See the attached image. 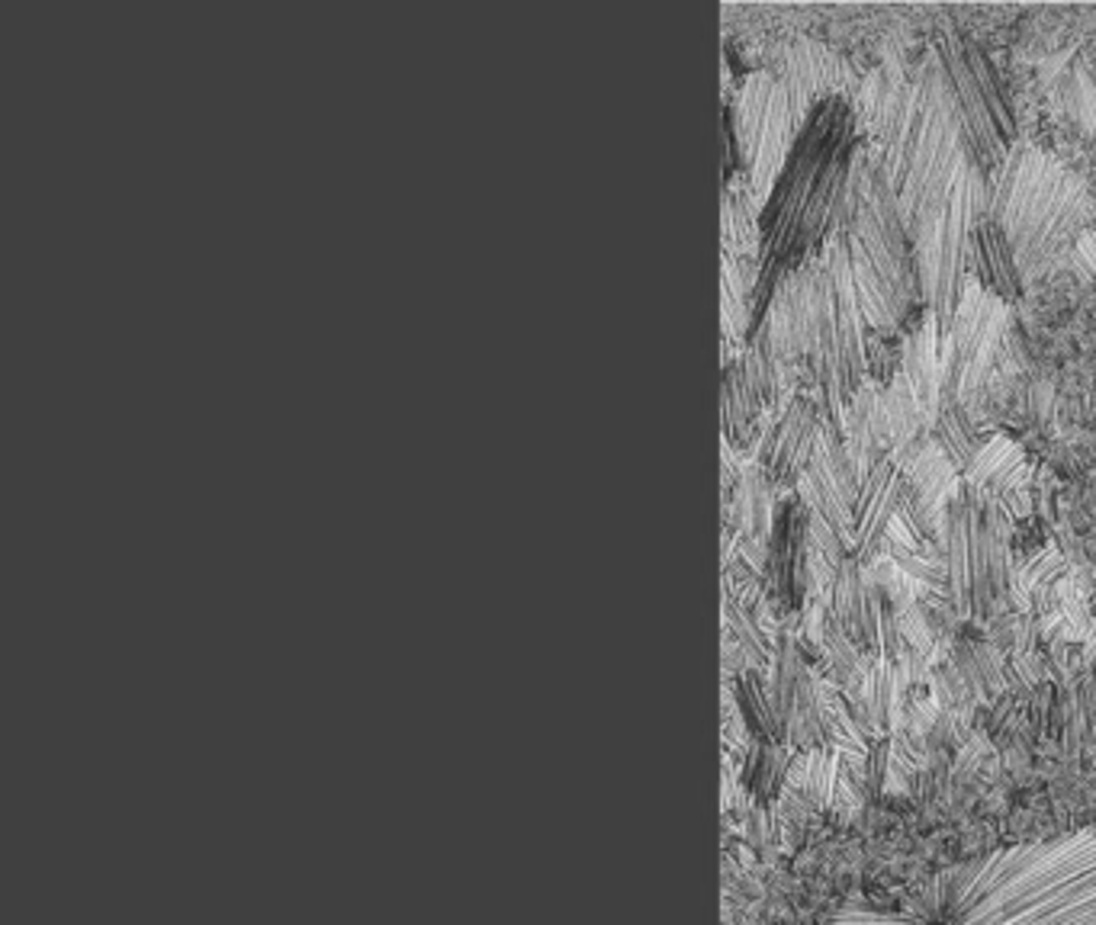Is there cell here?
Segmentation results:
<instances>
[{
  "mask_svg": "<svg viewBox=\"0 0 1096 925\" xmlns=\"http://www.w3.org/2000/svg\"><path fill=\"white\" fill-rule=\"evenodd\" d=\"M830 925H1096V829L952 861L898 906L846 900Z\"/></svg>",
  "mask_w": 1096,
  "mask_h": 925,
  "instance_id": "1",
  "label": "cell"
},
{
  "mask_svg": "<svg viewBox=\"0 0 1096 925\" xmlns=\"http://www.w3.org/2000/svg\"><path fill=\"white\" fill-rule=\"evenodd\" d=\"M871 151L898 193L910 241H916L920 232L943 213L952 186L968 164L961 119L939 52H930L916 75L907 77L901 104Z\"/></svg>",
  "mask_w": 1096,
  "mask_h": 925,
  "instance_id": "2",
  "label": "cell"
},
{
  "mask_svg": "<svg viewBox=\"0 0 1096 925\" xmlns=\"http://www.w3.org/2000/svg\"><path fill=\"white\" fill-rule=\"evenodd\" d=\"M987 216L1003 228L1022 280L1064 263L1094 219L1087 184L1052 151L1013 142L984 190Z\"/></svg>",
  "mask_w": 1096,
  "mask_h": 925,
  "instance_id": "3",
  "label": "cell"
},
{
  "mask_svg": "<svg viewBox=\"0 0 1096 925\" xmlns=\"http://www.w3.org/2000/svg\"><path fill=\"white\" fill-rule=\"evenodd\" d=\"M836 219L866 322L874 332H894L920 293V277L898 193L871 149L852 158L836 190Z\"/></svg>",
  "mask_w": 1096,
  "mask_h": 925,
  "instance_id": "4",
  "label": "cell"
},
{
  "mask_svg": "<svg viewBox=\"0 0 1096 925\" xmlns=\"http://www.w3.org/2000/svg\"><path fill=\"white\" fill-rule=\"evenodd\" d=\"M862 309L856 297L852 263L842 232H832L820 260V297H817V364L814 386L824 418L839 428L842 411L866 386V344Z\"/></svg>",
  "mask_w": 1096,
  "mask_h": 925,
  "instance_id": "5",
  "label": "cell"
},
{
  "mask_svg": "<svg viewBox=\"0 0 1096 925\" xmlns=\"http://www.w3.org/2000/svg\"><path fill=\"white\" fill-rule=\"evenodd\" d=\"M984 181L981 168L968 158L961 168L958 181L952 186L945 200L943 213L920 232L913 241V258H916V277H920V297L926 302V312L933 315L936 329L945 337L955 309L965 293V267L971 255V235L978 223V209L984 206Z\"/></svg>",
  "mask_w": 1096,
  "mask_h": 925,
  "instance_id": "6",
  "label": "cell"
},
{
  "mask_svg": "<svg viewBox=\"0 0 1096 925\" xmlns=\"http://www.w3.org/2000/svg\"><path fill=\"white\" fill-rule=\"evenodd\" d=\"M804 122L807 119L797 112L792 94L769 68H759L740 84L733 104V132L740 164L746 171L750 200L756 206L769 200Z\"/></svg>",
  "mask_w": 1096,
  "mask_h": 925,
  "instance_id": "7",
  "label": "cell"
},
{
  "mask_svg": "<svg viewBox=\"0 0 1096 925\" xmlns=\"http://www.w3.org/2000/svg\"><path fill=\"white\" fill-rule=\"evenodd\" d=\"M1007 329V302L981 280H968L943 337V402H965L997 357Z\"/></svg>",
  "mask_w": 1096,
  "mask_h": 925,
  "instance_id": "8",
  "label": "cell"
},
{
  "mask_svg": "<svg viewBox=\"0 0 1096 925\" xmlns=\"http://www.w3.org/2000/svg\"><path fill=\"white\" fill-rule=\"evenodd\" d=\"M859 470L852 466L839 428L824 418L817 431V444L810 453V463L797 482V498L814 520H824L832 527L846 547L852 550L856 540V502H859Z\"/></svg>",
  "mask_w": 1096,
  "mask_h": 925,
  "instance_id": "9",
  "label": "cell"
},
{
  "mask_svg": "<svg viewBox=\"0 0 1096 925\" xmlns=\"http://www.w3.org/2000/svg\"><path fill=\"white\" fill-rule=\"evenodd\" d=\"M765 68L785 84V90L792 94L794 107L804 119L824 97H856L862 87V77L849 65V58L842 52L807 36L778 42L769 52Z\"/></svg>",
  "mask_w": 1096,
  "mask_h": 925,
  "instance_id": "10",
  "label": "cell"
},
{
  "mask_svg": "<svg viewBox=\"0 0 1096 925\" xmlns=\"http://www.w3.org/2000/svg\"><path fill=\"white\" fill-rule=\"evenodd\" d=\"M939 58H943L952 97H955V110L961 119V136H965L968 154L981 168V174H993L1003 164V158L1010 154V142L1000 132L993 110L987 104L981 80H978L968 55H965V36L961 33H945L943 42H939Z\"/></svg>",
  "mask_w": 1096,
  "mask_h": 925,
  "instance_id": "11",
  "label": "cell"
},
{
  "mask_svg": "<svg viewBox=\"0 0 1096 925\" xmlns=\"http://www.w3.org/2000/svg\"><path fill=\"white\" fill-rule=\"evenodd\" d=\"M824 424L820 399L797 396L788 408L769 424L762 441V476L775 488H792L800 482L810 453L817 444V431Z\"/></svg>",
  "mask_w": 1096,
  "mask_h": 925,
  "instance_id": "12",
  "label": "cell"
},
{
  "mask_svg": "<svg viewBox=\"0 0 1096 925\" xmlns=\"http://www.w3.org/2000/svg\"><path fill=\"white\" fill-rule=\"evenodd\" d=\"M1029 463L1010 438L993 434L971 470L965 473V495L978 505H997L1010 518L1029 515Z\"/></svg>",
  "mask_w": 1096,
  "mask_h": 925,
  "instance_id": "13",
  "label": "cell"
},
{
  "mask_svg": "<svg viewBox=\"0 0 1096 925\" xmlns=\"http://www.w3.org/2000/svg\"><path fill=\"white\" fill-rule=\"evenodd\" d=\"M904 488H907V470L898 463V456L891 450L884 456H878L869 473L862 476L859 502H856V540H852V556L859 562H869L871 556L881 550L888 527L901 512Z\"/></svg>",
  "mask_w": 1096,
  "mask_h": 925,
  "instance_id": "14",
  "label": "cell"
},
{
  "mask_svg": "<svg viewBox=\"0 0 1096 925\" xmlns=\"http://www.w3.org/2000/svg\"><path fill=\"white\" fill-rule=\"evenodd\" d=\"M978 505V502H975ZM1010 515L997 505H978L975 524V617L990 614L1007 585Z\"/></svg>",
  "mask_w": 1096,
  "mask_h": 925,
  "instance_id": "15",
  "label": "cell"
},
{
  "mask_svg": "<svg viewBox=\"0 0 1096 925\" xmlns=\"http://www.w3.org/2000/svg\"><path fill=\"white\" fill-rule=\"evenodd\" d=\"M975 524H978V505L961 488L948 502L943 544L948 598H952V604L961 617L975 614Z\"/></svg>",
  "mask_w": 1096,
  "mask_h": 925,
  "instance_id": "16",
  "label": "cell"
},
{
  "mask_svg": "<svg viewBox=\"0 0 1096 925\" xmlns=\"http://www.w3.org/2000/svg\"><path fill=\"white\" fill-rule=\"evenodd\" d=\"M839 434L846 453L852 460V466L859 470V480L871 470V463L878 456H884L891 444H888V418H884V399L881 389H874L871 383H866L856 399L842 411L839 421Z\"/></svg>",
  "mask_w": 1096,
  "mask_h": 925,
  "instance_id": "17",
  "label": "cell"
},
{
  "mask_svg": "<svg viewBox=\"0 0 1096 925\" xmlns=\"http://www.w3.org/2000/svg\"><path fill=\"white\" fill-rule=\"evenodd\" d=\"M884 399V418H888V444L891 453L898 456V463L910 470L916 463V456L933 444V424L926 408L920 406L913 386L907 383L904 373H898L891 379V386L881 392Z\"/></svg>",
  "mask_w": 1096,
  "mask_h": 925,
  "instance_id": "18",
  "label": "cell"
},
{
  "mask_svg": "<svg viewBox=\"0 0 1096 925\" xmlns=\"http://www.w3.org/2000/svg\"><path fill=\"white\" fill-rule=\"evenodd\" d=\"M901 373L907 376V383L913 386L920 406L926 408L930 424H933L939 402H943V334L930 312L923 315L920 329L904 341Z\"/></svg>",
  "mask_w": 1096,
  "mask_h": 925,
  "instance_id": "19",
  "label": "cell"
},
{
  "mask_svg": "<svg viewBox=\"0 0 1096 925\" xmlns=\"http://www.w3.org/2000/svg\"><path fill=\"white\" fill-rule=\"evenodd\" d=\"M971 255L978 258L981 267V283L997 293L1000 299H1013L1022 293V277L1017 258L1010 251V241L1003 235V228L993 223L990 216H984L975 223V235H971Z\"/></svg>",
  "mask_w": 1096,
  "mask_h": 925,
  "instance_id": "20",
  "label": "cell"
},
{
  "mask_svg": "<svg viewBox=\"0 0 1096 925\" xmlns=\"http://www.w3.org/2000/svg\"><path fill=\"white\" fill-rule=\"evenodd\" d=\"M762 415H765V408H762L756 386H753L750 373L743 367V361L737 357L733 364H727V373H723V431H727V441L740 447L750 444Z\"/></svg>",
  "mask_w": 1096,
  "mask_h": 925,
  "instance_id": "21",
  "label": "cell"
},
{
  "mask_svg": "<svg viewBox=\"0 0 1096 925\" xmlns=\"http://www.w3.org/2000/svg\"><path fill=\"white\" fill-rule=\"evenodd\" d=\"M933 444L948 456V463L965 476L981 453V434L965 402H939V411L933 418Z\"/></svg>",
  "mask_w": 1096,
  "mask_h": 925,
  "instance_id": "22",
  "label": "cell"
},
{
  "mask_svg": "<svg viewBox=\"0 0 1096 925\" xmlns=\"http://www.w3.org/2000/svg\"><path fill=\"white\" fill-rule=\"evenodd\" d=\"M958 476H961V473L948 463V456H945L936 444L926 447V450L916 456V463L907 470L910 485H913L916 492H923V495H926L933 505H939V508H948V502L961 492Z\"/></svg>",
  "mask_w": 1096,
  "mask_h": 925,
  "instance_id": "23",
  "label": "cell"
},
{
  "mask_svg": "<svg viewBox=\"0 0 1096 925\" xmlns=\"http://www.w3.org/2000/svg\"><path fill=\"white\" fill-rule=\"evenodd\" d=\"M965 55H968V62H971L975 75H978V80H981L984 94H987V104H990V110H993V119H997L1000 132L1007 136V142H1010V146H1013V142H1020V139H1017V119H1013V110H1010V104H1007V94H1003V87H1000V80H997V72H993V65H990L987 52H984L975 39L965 36Z\"/></svg>",
  "mask_w": 1096,
  "mask_h": 925,
  "instance_id": "24",
  "label": "cell"
},
{
  "mask_svg": "<svg viewBox=\"0 0 1096 925\" xmlns=\"http://www.w3.org/2000/svg\"><path fill=\"white\" fill-rule=\"evenodd\" d=\"M1061 267H1071L1077 277H1096V232H1087Z\"/></svg>",
  "mask_w": 1096,
  "mask_h": 925,
  "instance_id": "25",
  "label": "cell"
}]
</instances>
